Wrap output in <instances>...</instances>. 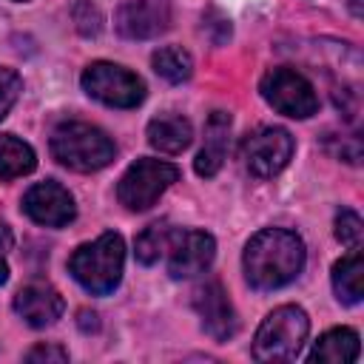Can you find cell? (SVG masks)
I'll return each instance as SVG.
<instances>
[{"label": "cell", "mask_w": 364, "mask_h": 364, "mask_svg": "<svg viewBox=\"0 0 364 364\" xmlns=\"http://www.w3.org/2000/svg\"><path fill=\"white\" fill-rule=\"evenodd\" d=\"M304 242L299 233L284 228L259 230L245 247V276L256 290H276L290 284L304 267Z\"/></svg>", "instance_id": "6da1fadb"}, {"label": "cell", "mask_w": 364, "mask_h": 364, "mask_svg": "<svg viewBox=\"0 0 364 364\" xmlns=\"http://www.w3.org/2000/svg\"><path fill=\"white\" fill-rule=\"evenodd\" d=\"M125 264V245L122 236L108 230L100 239L80 245L68 259V273L80 287L94 296H108L117 290Z\"/></svg>", "instance_id": "7a4b0ae2"}, {"label": "cell", "mask_w": 364, "mask_h": 364, "mask_svg": "<svg viewBox=\"0 0 364 364\" xmlns=\"http://www.w3.org/2000/svg\"><path fill=\"white\" fill-rule=\"evenodd\" d=\"M51 154L65 168L88 173V171L105 168L114 159L117 148H114L111 136L105 131H100L97 125L68 119L51 131Z\"/></svg>", "instance_id": "3957f363"}, {"label": "cell", "mask_w": 364, "mask_h": 364, "mask_svg": "<svg viewBox=\"0 0 364 364\" xmlns=\"http://www.w3.org/2000/svg\"><path fill=\"white\" fill-rule=\"evenodd\" d=\"M310 333V318L296 304H282L259 324L253 338L256 361H293Z\"/></svg>", "instance_id": "277c9868"}, {"label": "cell", "mask_w": 364, "mask_h": 364, "mask_svg": "<svg viewBox=\"0 0 364 364\" xmlns=\"http://www.w3.org/2000/svg\"><path fill=\"white\" fill-rule=\"evenodd\" d=\"M179 179V168L162 159H151L142 156L136 159L119 179L117 185V196L128 210H148L151 205H156V199Z\"/></svg>", "instance_id": "5b68a950"}, {"label": "cell", "mask_w": 364, "mask_h": 364, "mask_svg": "<svg viewBox=\"0 0 364 364\" xmlns=\"http://www.w3.org/2000/svg\"><path fill=\"white\" fill-rule=\"evenodd\" d=\"M82 88L88 97L111 105V108H136L145 100V82L114 63H91L82 71Z\"/></svg>", "instance_id": "8992f818"}, {"label": "cell", "mask_w": 364, "mask_h": 364, "mask_svg": "<svg viewBox=\"0 0 364 364\" xmlns=\"http://www.w3.org/2000/svg\"><path fill=\"white\" fill-rule=\"evenodd\" d=\"M262 97L279 114H287L293 119H307L318 111V97H316L310 80L284 65L270 68L262 77Z\"/></svg>", "instance_id": "52a82bcc"}, {"label": "cell", "mask_w": 364, "mask_h": 364, "mask_svg": "<svg viewBox=\"0 0 364 364\" xmlns=\"http://www.w3.org/2000/svg\"><path fill=\"white\" fill-rule=\"evenodd\" d=\"M290 156H293V136L279 125H262L253 134H247L242 142L245 168L259 179H270L279 171H284Z\"/></svg>", "instance_id": "ba28073f"}, {"label": "cell", "mask_w": 364, "mask_h": 364, "mask_svg": "<svg viewBox=\"0 0 364 364\" xmlns=\"http://www.w3.org/2000/svg\"><path fill=\"white\" fill-rule=\"evenodd\" d=\"M216 256V242L205 230H173L168 245V273L173 279H193L210 267Z\"/></svg>", "instance_id": "9c48e42d"}, {"label": "cell", "mask_w": 364, "mask_h": 364, "mask_svg": "<svg viewBox=\"0 0 364 364\" xmlns=\"http://www.w3.org/2000/svg\"><path fill=\"white\" fill-rule=\"evenodd\" d=\"M114 26L128 40H151L171 28L168 0H128L117 9Z\"/></svg>", "instance_id": "30bf717a"}, {"label": "cell", "mask_w": 364, "mask_h": 364, "mask_svg": "<svg viewBox=\"0 0 364 364\" xmlns=\"http://www.w3.org/2000/svg\"><path fill=\"white\" fill-rule=\"evenodd\" d=\"M23 210L28 219H34L37 225H46V228H63L77 216L74 196L54 179L31 185L23 196Z\"/></svg>", "instance_id": "8fae6325"}, {"label": "cell", "mask_w": 364, "mask_h": 364, "mask_svg": "<svg viewBox=\"0 0 364 364\" xmlns=\"http://www.w3.org/2000/svg\"><path fill=\"white\" fill-rule=\"evenodd\" d=\"M193 310L202 318L205 333L213 336L216 341H228L239 327L233 304H230L222 282H216V279H210L193 290Z\"/></svg>", "instance_id": "7c38bea8"}, {"label": "cell", "mask_w": 364, "mask_h": 364, "mask_svg": "<svg viewBox=\"0 0 364 364\" xmlns=\"http://www.w3.org/2000/svg\"><path fill=\"white\" fill-rule=\"evenodd\" d=\"M63 307H65L63 296L46 282H31V284L20 287L17 296H14V310L28 327L54 324L63 316Z\"/></svg>", "instance_id": "4fadbf2b"}, {"label": "cell", "mask_w": 364, "mask_h": 364, "mask_svg": "<svg viewBox=\"0 0 364 364\" xmlns=\"http://www.w3.org/2000/svg\"><path fill=\"white\" fill-rule=\"evenodd\" d=\"M228 139H230V114L213 111L205 122V145L193 159L199 176H213L222 168L228 156Z\"/></svg>", "instance_id": "5bb4252c"}, {"label": "cell", "mask_w": 364, "mask_h": 364, "mask_svg": "<svg viewBox=\"0 0 364 364\" xmlns=\"http://www.w3.org/2000/svg\"><path fill=\"white\" fill-rule=\"evenodd\" d=\"M191 139H193V128L179 114H162L148 122V142L162 154H179L191 145Z\"/></svg>", "instance_id": "9a60e30c"}, {"label": "cell", "mask_w": 364, "mask_h": 364, "mask_svg": "<svg viewBox=\"0 0 364 364\" xmlns=\"http://www.w3.org/2000/svg\"><path fill=\"white\" fill-rule=\"evenodd\" d=\"M361 353L358 333L350 327H336L327 330L310 350V361H327V364H347L355 361Z\"/></svg>", "instance_id": "2e32d148"}, {"label": "cell", "mask_w": 364, "mask_h": 364, "mask_svg": "<svg viewBox=\"0 0 364 364\" xmlns=\"http://www.w3.org/2000/svg\"><path fill=\"white\" fill-rule=\"evenodd\" d=\"M361 282H364V259L358 250L341 256L333 264V290L338 296V301L344 304H358L361 301Z\"/></svg>", "instance_id": "e0dca14e"}, {"label": "cell", "mask_w": 364, "mask_h": 364, "mask_svg": "<svg viewBox=\"0 0 364 364\" xmlns=\"http://www.w3.org/2000/svg\"><path fill=\"white\" fill-rule=\"evenodd\" d=\"M37 165V156L28 142L17 139L14 134H0V179H17L31 173Z\"/></svg>", "instance_id": "ac0fdd59"}, {"label": "cell", "mask_w": 364, "mask_h": 364, "mask_svg": "<svg viewBox=\"0 0 364 364\" xmlns=\"http://www.w3.org/2000/svg\"><path fill=\"white\" fill-rule=\"evenodd\" d=\"M171 239H173V228H171L168 222H154V225H148V228L136 236V242H134L136 262H142V264L159 262V256L168 253Z\"/></svg>", "instance_id": "d6986e66"}, {"label": "cell", "mask_w": 364, "mask_h": 364, "mask_svg": "<svg viewBox=\"0 0 364 364\" xmlns=\"http://www.w3.org/2000/svg\"><path fill=\"white\" fill-rule=\"evenodd\" d=\"M151 63H154V71L168 82H185L193 74V60L179 46H165V48L154 51Z\"/></svg>", "instance_id": "ffe728a7"}, {"label": "cell", "mask_w": 364, "mask_h": 364, "mask_svg": "<svg viewBox=\"0 0 364 364\" xmlns=\"http://www.w3.org/2000/svg\"><path fill=\"white\" fill-rule=\"evenodd\" d=\"M361 236H364V222L355 210H338L336 213V239L341 245H347L350 250H358L361 247Z\"/></svg>", "instance_id": "44dd1931"}, {"label": "cell", "mask_w": 364, "mask_h": 364, "mask_svg": "<svg viewBox=\"0 0 364 364\" xmlns=\"http://www.w3.org/2000/svg\"><path fill=\"white\" fill-rule=\"evenodd\" d=\"M71 14H74V26H77V31H80L82 37H97V34H100V28H102V14H100V9H97L91 0H80Z\"/></svg>", "instance_id": "7402d4cb"}, {"label": "cell", "mask_w": 364, "mask_h": 364, "mask_svg": "<svg viewBox=\"0 0 364 364\" xmlns=\"http://www.w3.org/2000/svg\"><path fill=\"white\" fill-rule=\"evenodd\" d=\"M20 91H23V80H20V74L11 71V68H6V65H0V119L11 111V105L17 102Z\"/></svg>", "instance_id": "603a6c76"}, {"label": "cell", "mask_w": 364, "mask_h": 364, "mask_svg": "<svg viewBox=\"0 0 364 364\" xmlns=\"http://www.w3.org/2000/svg\"><path fill=\"white\" fill-rule=\"evenodd\" d=\"M26 361H31V364H40V361L63 364V361H68V353L63 347H57V344H37V347H31L26 353Z\"/></svg>", "instance_id": "cb8c5ba5"}, {"label": "cell", "mask_w": 364, "mask_h": 364, "mask_svg": "<svg viewBox=\"0 0 364 364\" xmlns=\"http://www.w3.org/2000/svg\"><path fill=\"white\" fill-rule=\"evenodd\" d=\"M9 250H11V228L0 219V284H6V279H9V264H6Z\"/></svg>", "instance_id": "d4e9b609"}, {"label": "cell", "mask_w": 364, "mask_h": 364, "mask_svg": "<svg viewBox=\"0 0 364 364\" xmlns=\"http://www.w3.org/2000/svg\"><path fill=\"white\" fill-rule=\"evenodd\" d=\"M100 327V321H97V313H88V310H82L80 313V330L82 333H91V330H97Z\"/></svg>", "instance_id": "484cf974"}, {"label": "cell", "mask_w": 364, "mask_h": 364, "mask_svg": "<svg viewBox=\"0 0 364 364\" xmlns=\"http://www.w3.org/2000/svg\"><path fill=\"white\" fill-rule=\"evenodd\" d=\"M350 6H353V14L361 17V0H350Z\"/></svg>", "instance_id": "4316f807"}]
</instances>
